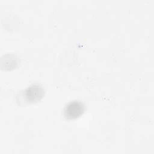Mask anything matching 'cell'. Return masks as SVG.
I'll return each mask as SVG.
<instances>
[{
	"label": "cell",
	"mask_w": 154,
	"mask_h": 154,
	"mask_svg": "<svg viewBox=\"0 0 154 154\" xmlns=\"http://www.w3.org/2000/svg\"><path fill=\"white\" fill-rule=\"evenodd\" d=\"M85 106L79 100H73L67 103L64 108L63 114L67 120H75L85 112Z\"/></svg>",
	"instance_id": "obj_1"
},
{
	"label": "cell",
	"mask_w": 154,
	"mask_h": 154,
	"mask_svg": "<svg viewBox=\"0 0 154 154\" xmlns=\"http://www.w3.org/2000/svg\"><path fill=\"white\" fill-rule=\"evenodd\" d=\"M45 94L44 88L39 84H32L24 91V96L27 103H34L39 101Z\"/></svg>",
	"instance_id": "obj_2"
}]
</instances>
